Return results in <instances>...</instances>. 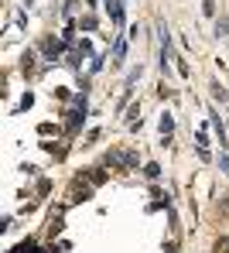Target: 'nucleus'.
Wrapping results in <instances>:
<instances>
[{
	"label": "nucleus",
	"mask_w": 229,
	"mask_h": 253,
	"mask_svg": "<svg viewBox=\"0 0 229 253\" xmlns=\"http://www.w3.org/2000/svg\"><path fill=\"white\" fill-rule=\"evenodd\" d=\"M106 161H110V165H116V168H130L137 158H134V154H123V151H110V158H106Z\"/></svg>",
	"instance_id": "obj_1"
},
{
	"label": "nucleus",
	"mask_w": 229,
	"mask_h": 253,
	"mask_svg": "<svg viewBox=\"0 0 229 253\" xmlns=\"http://www.w3.org/2000/svg\"><path fill=\"white\" fill-rule=\"evenodd\" d=\"M106 10L116 24H123V0H106Z\"/></svg>",
	"instance_id": "obj_2"
},
{
	"label": "nucleus",
	"mask_w": 229,
	"mask_h": 253,
	"mask_svg": "<svg viewBox=\"0 0 229 253\" xmlns=\"http://www.w3.org/2000/svg\"><path fill=\"white\" fill-rule=\"evenodd\" d=\"M171 117H168V113H164V117H161V133H164V140H168V133H171Z\"/></svg>",
	"instance_id": "obj_3"
},
{
	"label": "nucleus",
	"mask_w": 229,
	"mask_h": 253,
	"mask_svg": "<svg viewBox=\"0 0 229 253\" xmlns=\"http://www.w3.org/2000/svg\"><path fill=\"white\" fill-rule=\"evenodd\" d=\"M216 35L229 38V21H226V17H223V21H216Z\"/></svg>",
	"instance_id": "obj_4"
},
{
	"label": "nucleus",
	"mask_w": 229,
	"mask_h": 253,
	"mask_svg": "<svg viewBox=\"0 0 229 253\" xmlns=\"http://www.w3.org/2000/svg\"><path fill=\"white\" fill-rule=\"evenodd\" d=\"M41 48H45L48 55H58V42H45V44H41Z\"/></svg>",
	"instance_id": "obj_5"
},
{
	"label": "nucleus",
	"mask_w": 229,
	"mask_h": 253,
	"mask_svg": "<svg viewBox=\"0 0 229 253\" xmlns=\"http://www.w3.org/2000/svg\"><path fill=\"white\" fill-rule=\"evenodd\" d=\"M144 174H147V178H157V174H161V168H157V165H147V171H144Z\"/></svg>",
	"instance_id": "obj_6"
},
{
	"label": "nucleus",
	"mask_w": 229,
	"mask_h": 253,
	"mask_svg": "<svg viewBox=\"0 0 229 253\" xmlns=\"http://www.w3.org/2000/svg\"><path fill=\"white\" fill-rule=\"evenodd\" d=\"M202 10H205V14H212V10H216V3H212V0H202Z\"/></svg>",
	"instance_id": "obj_7"
},
{
	"label": "nucleus",
	"mask_w": 229,
	"mask_h": 253,
	"mask_svg": "<svg viewBox=\"0 0 229 253\" xmlns=\"http://www.w3.org/2000/svg\"><path fill=\"white\" fill-rule=\"evenodd\" d=\"M219 165H223V171H229V154H223V158H219Z\"/></svg>",
	"instance_id": "obj_8"
}]
</instances>
